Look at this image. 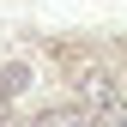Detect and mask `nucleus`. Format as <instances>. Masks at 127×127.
<instances>
[{
  "label": "nucleus",
  "mask_w": 127,
  "mask_h": 127,
  "mask_svg": "<svg viewBox=\"0 0 127 127\" xmlns=\"http://www.w3.org/2000/svg\"><path fill=\"white\" fill-rule=\"evenodd\" d=\"M42 127H85V121H79V109H49Z\"/></svg>",
  "instance_id": "f257e3e1"
},
{
  "label": "nucleus",
  "mask_w": 127,
  "mask_h": 127,
  "mask_svg": "<svg viewBox=\"0 0 127 127\" xmlns=\"http://www.w3.org/2000/svg\"><path fill=\"white\" fill-rule=\"evenodd\" d=\"M18 85H24V67H6V73H0V97H12Z\"/></svg>",
  "instance_id": "7ed1b4c3"
},
{
  "label": "nucleus",
  "mask_w": 127,
  "mask_h": 127,
  "mask_svg": "<svg viewBox=\"0 0 127 127\" xmlns=\"http://www.w3.org/2000/svg\"><path fill=\"white\" fill-rule=\"evenodd\" d=\"M85 127H127V109H103V115H91Z\"/></svg>",
  "instance_id": "f03ea898"
}]
</instances>
